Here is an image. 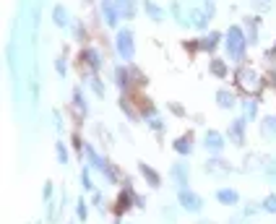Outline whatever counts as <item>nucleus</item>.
<instances>
[{
  "instance_id": "f257e3e1",
  "label": "nucleus",
  "mask_w": 276,
  "mask_h": 224,
  "mask_svg": "<svg viewBox=\"0 0 276 224\" xmlns=\"http://www.w3.org/2000/svg\"><path fill=\"white\" fill-rule=\"evenodd\" d=\"M224 50H227V58H229L232 63L245 60L248 36H245L243 26H229V31H227V36H224Z\"/></svg>"
},
{
  "instance_id": "f03ea898",
  "label": "nucleus",
  "mask_w": 276,
  "mask_h": 224,
  "mask_svg": "<svg viewBox=\"0 0 276 224\" xmlns=\"http://www.w3.org/2000/svg\"><path fill=\"white\" fill-rule=\"evenodd\" d=\"M115 47H117V55H120L125 63H131L136 58V40H133V31L131 29H120L115 36Z\"/></svg>"
},
{
  "instance_id": "7ed1b4c3",
  "label": "nucleus",
  "mask_w": 276,
  "mask_h": 224,
  "mask_svg": "<svg viewBox=\"0 0 276 224\" xmlns=\"http://www.w3.org/2000/svg\"><path fill=\"white\" fill-rule=\"evenodd\" d=\"M177 201H180V206L185 209V211H190V214H198L201 209H204V201H201V196H195L193 191H188V188H180V193H177Z\"/></svg>"
},
{
  "instance_id": "20e7f679",
  "label": "nucleus",
  "mask_w": 276,
  "mask_h": 224,
  "mask_svg": "<svg viewBox=\"0 0 276 224\" xmlns=\"http://www.w3.org/2000/svg\"><path fill=\"white\" fill-rule=\"evenodd\" d=\"M237 81H240V86H243L248 94H253V91L261 89V76H258L255 70H250V68H240V70H237Z\"/></svg>"
},
{
  "instance_id": "39448f33",
  "label": "nucleus",
  "mask_w": 276,
  "mask_h": 224,
  "mask_svg": "<svg viewBox=\"0 0 276 224\" xmlns=\"http://www.w3.org/2000/svg\"><path fill=\"white\" fill-rule=\"evenodd\" d=\"M99 13H102V18H104V24L109 29H115L117 21H120V11H117L115 0H102V3H99Z\"/></svg>"
},
{
  "instance_id": "423d86ee",
  "label": "nucleus",
  "mask_w": 276,
  "mask_h": 224,
  "mask_svg": "<svg viewBox=\"0 0 276 224\" xmlns=\"http://www.w3.org/2000/svg\"><path fill=\"white\" fill-rule=\"evenodd\" d=\"M170 177L175 180L177 188H188V182H190V167L185 162H175L170 167Z\"/></svg>"
},
{
  "instance_id": "0eeeda50",
  "label": "nucleus",
  "mask_w": 276,
  "mask_h": 224,
  "mask_svg": "<svg viewBox=\"0 0 276 224\" xmlns=\"http://www.w3.org/2000/svg\"><path fill=\"white\" fill-rule=\"evenodd\" d=\"M245 125H248V120L245 118H237V120H232V125H229V141L234 143V146H245Z\"/></svg>"
},
{
  "instance_id": "6e6552de",
  "label": "nucleus",
  "mask_w": 276,
  "mask_h": 224,
  "mask_svg": "<svg viewBox=\"0 0 276 224\" xmlns=\"http://www.w3.org/2000/svg\"><path fill=\"white\" fill-rule=\"evenodd\" d=\"M185 16H188V26L190 29H206V24L211 21V16L206 13V8H190Z\"/></svg>"
},
{
  "instance_id": "1a4fd4ad",
  "label": "nucleus",
  "mask_w": 276,
  "mask_h": 224,
  "mask_svg": "<svg viewBox=\"0 0 276 224\" xmlns=\"http://www.w3.org/2000/svg\"><path fill=\"white\" fill-rule=\"evenodd\" d=\"M204 146L209 148L211 154H222L227 143H224V136H222L219 130H209V133H206V141H204Z\"/></svg>"
},
{
  "instance_id": "9d476101",
  "label": "nucleus",
  "mask_w": 276,
  "mask_h": 224,
  "mask_svg": "<svg viewBox=\"0 0 276 224\" xmlns=\"http://www.w3.org/2000/svg\"><path fill=\"white\" fill-rule=\"evenodd\" d=\"M52 21H55V26H58V29H70V26H73L70 13H68V8H65V6H55V8H52Z\"/></svg>"
},
{
  "instance_id": "9b49d317",
  "label": "nucleus",
  "mask_w": 276,
  "mask_h": 224,
  "mask_svg": "<svg viewBox=\"0 0 276 224\" xmlns=\"http://www.w3.org/2000/svg\"><path fill=\"white\" fill-rule=\"evenodd\" d=\"M261 138L263 141H276V115H266L261 120Z\"/></svg>"
},
{
  "instance_id": "f8f14e48",
  "label": "nucleus",
  "mask_w": 276,
  "mask_h": 224,
  "mask_svg": "<svg viewBox=\"0 0 276 224\" xmlns=\"http://www.w3.org/2000/svg\"><path fill=\"white\" fill-rule=\"evenodd\" d=\"M117 11H120V18H136L138 16V3L136 0H115Z\"/></svg>"
},
{
  "instance_id": "ddd939ff",
  "label": "nucleus",
  "mask_w": 276,
  "mask_h": 224,
  "mask_svg": "<svg viewBox=\"0 0 276 224\" xmlns=\"http://www.w3.org/2000/svg\"><path fill=\"white\" fill-rule=\"evenodd\" d=\"M112 76H115L117 89H128V86H131V68H128V65H117V68L112 70Z\"/></svg>"
},
{
  "instance_id": "4468645a",
  "label": "nucleus",
  "mask_w": 276,
  "mask_h": 224,
  "mask_svg": "<svg viewBox=\"0 0 276 224\" xmlns=\"http://www.w3.org/2000/svg\"><path fill=\"white\" fill-rule=\"evenodd\" d=\"M216 201L224 203V206H237L240 203V193L232 191V188H219L216 191Z\"/></svg>"
},
{
  "instance_id": "2eb2a0df",
  "label": "nucleus",
  "mask_w": 276,
  "mask_h": 224,
  "mask_svg": "<svg viewBox=\"0 0 276 224\" xmlns=\"http://www.w3.org/2000/svg\"><path fill=\"white\" fill-rule=\"evenodd\" d=\"M216 104L222 109H234V107H237V97H234L229 89H219L216 91Z\"/></svg>"
},
{
  "instance_id": "dca6fc26",
  "label": "nucleus",
  "mask_w": 276,
  "mask_h": 224,
  "mask_svg": "<svg viewBox=\"0 0 276 224\" xmlns=\"http://www.w3.org/2000/svg\"><path fill=\"white\" fill-rule=\"evenodd\" d=\"M84 63L91 68V70H99L102 65H104V60H102V55H99V50H94V47H89V50H84Z\"/></svg>"
},
{
  "instance_id": "f3484780",
  "label": "nucleus",
  "mask_w": 276,
  "mask_h": 224,
  "mask_svg": "<svg viewBox=\"0 0 276 224\" xmlns=\"http://www.w3.org/2000/svg\"><path fill=\"white\" fill-rule=\"evenodd\" d=\"M243 31H245V36H248V45H255V42H258V24H255L253 16H245Z\"/></svg>"
},
{
  "instance_id": "a211bd4d",
  "label": "nucleus",
  "mask_w": 276,
  "mask_h": 224,
  "mask_svg": "<svg viewBox=\"0 0 276 224\" xmlns=\"http://www.w3.org/2000/svg\"><path fill=\"white\" fill-rule=\"evenodd\" d=\"M143 8H146V13H149L151 21H156V24L164 21V8H162V6H156L154 0H143Z\"/></svg>"
},
{
  "instance_id": "6ab92c4d",
  "label": "nucleus",
  "mask_w": 276,
  "mask_h": 224,
  "mask_svg": "<svg viewBox=\"0 0 276 224\" xmlns=\"http://www.w3.org/2000/svg\"><path fill=\"white\" fill-rule=\"evenodd\" d=\"M232 167L224 162V159H219V157H214V159H209L206 162V172H211V175H227Z\"/></svg>"
},
{
  "instance_id": "aec40b11",
  "label": "nucleus",
  "mask_w": 276,
  "mask_h": 224,
  "mask_svg": "<svg viewBox=\"0 0 276 224\" xmlns=\"http://www.w3.org/2000/svg\"><path fill=\"white\" fill-rule=\"evenodd\" d=\"M84 84H86V86H89V89H91L99 99H104V84H102V79L97 76V73H89V76L84 79Z\"/></svg>"
},
{
  "instance_id": "412c9836",
  "label": "nucleus",
  "mask_w": 276,
  "mask_h": 224,
  "mask_svg": "<svg viewBox=\"0 0 276 224\" xmlns=\"http://www.w3.org/2000/svg\"><path fill=\"white\" fill-rule=\"evenodd\" d=\"M73 107H76V112H78L81 118H86V115H89V104H86V99H84V91H81V89H76V91H73Z\"/></svg>"
},
{
  "instance_id": "4be33fe9",
  "label": "nucleus",
  "mask_w": 276,
  "mask_h": 224,
  "mask_svg": "<svg viewBox=\"0 0 276 224\" xmlns=\"http://www.w3.org/2000/svg\"><path fill=\"white\" fill-rule=\"evenodd\" d=\"M172 148H175L180 157H190V154H193V141H190L188 136H182V138H177V141L172 143Z\"/></svg>"
},
{
  "instance_id": "5701e85b",
  "label": "nucleus",
  "mask_w": 276,
  "mask_h": 224,
  "mask_svg": "<svg viewBox=\"0 0 276 224\" xmlns=\"http://www.w3.org/2000/svg\"><path fill=\"white\" fill-rule=\"evenodd\" d=\"M138 170H141V175L149 180V185H151V188H159V185H162V177L156 175V172H154L149 164H143V162H141V164H138Z\"/></svg>"
},
{
  "instance_id": "b1692460",
  "label": "nucleus",
  "mask_w": 276,
  "mask_h": 224,
  "mask_svg": "<svg viewBox=\"0 0 276 224\" xmlns=\"http://www.w3.org/2000/svg\"><path fill=\"white\" fill-rule=\"evenodd\" d=\"M243 118L245 120H255L258 118V102L255 99H243Z\"/></svg>"
},
{
  "instance_id": "393cba45",
  "label": "nucleus",
  "mask_w": 276,
  "mask_h": 224,
  "mask_svg": "<svg viewBox=\"0 0 276 224\" xmlns=\"http://www.w3.org/2000/svg\"><path fill=\"white\" fill-rule=\"evenodd\" d=\"M146 125H149L151 130H156V133H162V130H164V120H162V115H156L154 109L146 112Z\"/></svg>"
},
{
  "instance_id": "a878e982",
  "label": "nucleus",
  "mask_w": 276,
  "mask_h": 224,
  "mask_svg": "<svg viewBox=\"0 0 276 224\" xmlns=\"http://www.w3.org/2000/svg\"><path fill=\"white\" fill-rule=\"evenodd\" d=\"M219 36H222V34H216V31H211V34H206V36H204V40H201V47H204V50H209V52H214V50L219 47V42H222V40H219Z\"/></svg>"
},
{
  "instance_id": "bb28decb",
  "label": "nucleus",
  "mask_w": 276,
  "mask_h": 224,
  "mask_svg": "<svg viewBox=\"0 0 276 224\" xmlns=\"http://www.w3.org/2000/svg\"><path fill=\"white\" fill-rule=\"evenodd\" d=\"M211 73H214V76L216 79H227V63L224 60H219V58H211Z\"/></svg>"
},
{
  "instance_id": "cd10ccee",
  "label": "nucleus",
  "mask_w": 276,
  "mask_h": 224,
  "mask_svg": "<svg viewBox=\"0 0 276 224\" xmlns=\"http://www.w3.org/2000/svg\"><path fill=\"white\" fill-rule=\"evenodd\" d=\"M261 172H263V175H266L268 180H273V182H276V159H273V157H268V159L263 162Z\"/></svg>"
},
{
  "instance_id": "c85d7f7f",
  "label": "nucleus",
  "mask_w": 276,
  "mask_h": 224,
  "mask_svg": "<svg viewBox=\"0 0 276 224\" xmlns=\"http://www.w3.org/2000/svg\"><path fill=\"white\" fill-rule=\"evenodd\" d=\"M73 40H78V42H81V40H86V26H84V21H73Z\"/></svg>"
},
{
  "instance_id": "c756f323",
  "label": "nucleus",
  "mask_w": 276,
  "mask_h": 224,
  "mask_svg": "<svg viewBox=\"0 0 276 224\" xmlns=\"http://www.w3.org/2000/svg\"><path fill=\"white\" fill-rule=\"evenodd\" d=\"M55 152H58V162H60V164H68V148H65L63 141L55 143Z\"/></svg>"
},
{
  "instance_id": "7c9ffc66",
  "label": "nucleus",
  "mask_w": 276,
  "mask_h": 224,
  "mask_svg": "<svg viewBox=\"0 0 276 224\" xmlns=\"http://www.w3.org/2000/svg\"><path fill=\"white\" fill-rule=\"evenodd\" d=\"M76 216H78V221H86V216H89V209H86V201L84 198L76 203Z\"/></svg>"
},
{
  "instance_id": "2f4dec72",
  "label": "nucleus",
  "mask_w": 276,
  "mask_h": 224,
  "mask_svg": "<svg viewBox=\"0 0 276 224\" xmlns=\"http://www.w3.org/2000/svg\"><path fill=\"white\" fill-rule=\"evenodd\" d=\"M55 70H58V76H60V79L68 76V63H65V58H58V60H55Z\"/></svg>"
},
{
  "instance_id": "473e14b6",
  "label": "nucleus",
  "mask_w": 276,
  "mask_h": 224,
  "mask_svg": "<svg viewBox=\"0 0 276 224\" xmlns=\"http://www.w3.org/2000/svg\"><path fill=\"white\" fill-rule=\"evenodd\" d=\"M81 185L89 191V193H94V182H91V175H89V170L84 167V172H81Z\"/></svg>"
},
{
  "instance_id": "72a5a7b5",
  "label": "nucleus",
  "mask_w": 276,
  "mask_h": 224,
  "mask_svg": "<svg viewBox=\"0 0 276 224\" xmlns=\"http://www.w3.org/2000/svg\"><path fill=\"white\" fill-rule=\"evenodd\" d=\"M162 219L175 224V221H177V211H175V209H170V206H164V209H162Z\"/></svg>"
},
{
  "instance_id": "f704fd0d",
  "label": "nucleus",
  "mask_w": 276,
  "mask_h": 224,
  "mask_svg": "<svg viewBox=\"0 0 276 224\" xmlns=\"http://www.w3.org/2000/svg\"><path fill=\"white\" fill-rule=\"evenodd\" d=\"M263 211H268V214H276V196H268V198L263 201Z\"/></svg>"
},
{
  "instance_id": "c9c22d12",
  "label": "nucleus",
  "mask_w": 276,
  "mask_h": 224,
  "mask_svg": "<svg viewBox=\"0 0 276 224\" xmlns=\"http://www.w3.org/2000/svg\"><path fill=\"white\" fill-rule=\"evenodd\" d=\"M271 3H273V0H253V6H255L258 11H268Z\"/></svg>"
},
{
  "instance_id": "e433bc0d",
  "label": "nucleus",
  "mask_w": 276,
  "mask_h": 224,
  "mask_svg": "<svg viewBox=\"0 0 276 224\" xmlns=\"http://www.w3.org/2000/svg\"><path fill=\"white\" fill-rule=\"evenodd\" d=\"M52 120H55V128L63 130V118H60V112H52Z\"/></svg>"
},
{
  "instance_id": "4c0bfd02",
  "label": "nucleus",
  "mask_w": 276,
  "mask_h": 224,
  "mask_svg": "<svg viewBox=\"0 0 276 224\" xmlns=\"http://www.w3.org/2000/svg\"><path fill=\"white\" fill-rule=\"evenodd\" d=\"M198 224H211V221H198Z\"/></svg>"
}]
</instances>
